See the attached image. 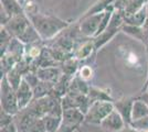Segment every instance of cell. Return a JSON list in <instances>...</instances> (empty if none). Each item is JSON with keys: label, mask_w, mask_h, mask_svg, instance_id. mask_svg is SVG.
<instances>
[{"label": "cell", "mask_w": 148, "mask_h": 132, "mask_svg": "<svg viewBox=\"0 0 148 132\" xmlns=\"http://www.w3.org/2000/svg\"><path fill=\"white\" fill-rule=\"evenodd\" d=\"M114 110V104L107 100H99L93 102L85 113V120L88 125L101 126L102 121Z\"/></svg>", "instance_id": "1"}, {"label": "cell", "mask_w": 148, "mask_h": 132, "mask_svg": "<svg viewBox=\"0 0 148 132\" xmlns=\"http://www.w3.org/2000/svg\"><path fill=\"white\" fill-rule=\"evenodd\" d=\"M1 108L3 111L12 116L18 114L20 111L16 90L9 84L7 78H3L1 82Z\"/></svg>", "instance_id": "2"}, {"label": "cell", "mask_w": 148, "mask_h": 132, "mask_svg": "<svg viewBox=\"0 0 148 132\" xmlns=\"http://www.w3.org/2000/svg\"><path fill=\"white\" fill-rule=\"evenodd\" d=\"M126 126L127 125L125 123L122 116L115 109L101 123V128L110 132H121Z\"/></svg>", "instance_id": "3"}, {"label": "cell", "mask_w": 148, "mask_h": 132, "mask_svg": "<svg viewBox=\"0 0 148 132\" xmlns=\"http://www.w3.org/2000/svg\"><path fill=\"white\" fill-rule=\"evenodd\" d=\"M16 94H17V100H18V106L20 110L28 107L31 104V101H33L32 99H34L33 89L25 79L21 82L19 88L16 90Z\"/></svg>", "instance_id": "4"}, {"label": "cell", "mask_w": 148, "mask_h": 132, "mask_svg": "<svg viewBox=\"0 0 148 132\" xmlns=\"http://www.w3.org/2000/svg\"><path fill=\"white\" fill-rule=\"evenodd\" d=\"M133 104H134V101L132 99H124V100H118L117 102H114V109L122 116V118L127 126L132 125Z\"/></svg>", "instance_id": "5"}, {"label": "cell", "mask_w": 148, "mask_h": 132, "mask_svg": "<svg viewBox=\"0 0 148 132\" xmlns=\"http://www.w3.org/2000/svg\"><path fill=\"white\" fill-rule=\"evenodd\" d=\"M85 120V114L77 108H72V109H66L63 110L62 113V121L72 125V126L80 127V125Z\"/></svg>", "instance_id": "6"}, {"label": "cell", "mask_w": 148, "mask_h": 132, "mask_svg": "<svg viewBox=\"0 0 148 132\" xmlns=\"http://www.w3.org/2000/svg\"><path fill=\"white\" fill-rule=\"evenodd\" d=\"M148 116V105L142 99L135 100L132 109V122L138 121Z\"/></svg>", "instance_id": "7"}, {"label": "cell", "mask_w": 148, "mask_h": 132, "mask_svg": "<svg viewBox=\"0 0 148 132\" xmlns=\"http://www.w3.org/2000/svg\"><path fill=\"white\" fill-rule=\"evenodd\" d=\"M42 119H43L45 128H47V132H56L58 130V128L61 126L62 117L45 114Z\"/></svg>", "instance_id": "8"}, {"label": "cell", "mask_w": 148, "mask_h": 132, "mask_svg": "<svg viewBox=\"0 0 148 132\" xmlns=\"http://www.w3.org/2000/svg\"><path fill=\"white\" fill-rule=\"evenodd\" d=\"M130 126L133 127V128H135V129H137L138 131H140V132L147 131L148 130V116L145 117V118H143V119L138 120V121L132 122Z\"/></svg>", "instance_id": "9"}, {"label": "cell", "mask_w": 148, "mask_h": 132, "mask_svg": "<svg viewBox=\"0 0 148 132\" xmlns=\"http://www.w3.org/2000/svg\"><path fill=\"white\" fill-rule=\"evenodd\" d=\"M13 118H14V116L6 112V111H3V110H1V123H0V126L5 127V126L10 125V123H12V122H14Z\"/></svg>", "instance_id": "10"}, {"label": "cell", "mask_w": 148, "mask_h": 132, "mask_svg": "<svg viewBox=\"0 0 148 132\" xmlns=\"http://www.w3.org/2000/svg\"><path fill=\"white\" fill-rule=\"evenodd\" d=\"M79 127L76 126H72V125H69V123H65V122H61V126L58 128V130L56 132H74L75 130H77Z\"/></svg>", "instance_id": "11"}, {"label": "cell", "mask_w": 148, "mask_h": 132, "mask_svg": "<svg viewBox=\"0 0 148 132\" xmlns=\"http://www.w3.org/2000/svg\"><path fill=\"white\" fill-rule=\"evenodd\" d=\"M91 74H92V70L91 68L88 67V66H84V67H82L80 72V76L82 79H87V78H90L91 77Z\"/></svg>", "instance_id": "12"}, {"label": "cell", "mask_w": 148, "mask_h": 132, "mask_svg": "<svg viewBox=\"0 0 148 132\" xmlns=\"http://www.w3.org/2000/svg\"><path fill=\"white\" fill-rule=\"evenodd\" d=\"M1 132H18V128L16 126V123L12 122L8 126L1 127Z\"/></svg>", "instance_id": "13"}, {"label": "cell", "mask_w": 148, "mask_h": 132, "mask_svg": "<svg viewBox=\"0 0 148 132\" xmlns=\"http://www.w3.org/2000/svg\"><path fill=\"white\" fill-rule=\"evenodd\" d=\"M121 132H140V131H138L137 129H135V128H133L132 126H126Z\"/></svg>", "instance_id": "14"}, {"label": "cell", "mask_w": 148, "mask_h": 132, "mask_svg": "<svg viewBox=\"0 0 148 132\" xmlns=\"http://www.w3.org/2000/svg\"><path fill=\"white\" fill-rule=\"evenodd\" d=\"M143 101H145L146 104L148 105V93H144V95L142 96V98H140Z\"/></svg>", "instance_id": "15"}, {"label": "cell", "mask_w": 148, "mask_h": 132, "mask_svg": "<svg viewBox=\"0 0 148 132\" xmlns=\"http://www.w3.org/2000/svg\"><path fill=\"white\" fill-rule=\"evenodd\" d=\"M144 90H145V93H148V81L146 82V85H145V87H144Z\"/></svg>", "instance_id": "16"}, {"label": "cell", "mask_w": 148, "mask_h": 132, "mask_svg": "<svg viewBox=\"0 0 148 132\" xmlns=\"http://www.w3.org/2000/svg\"><path fill=\"white\" fill-rule=\"evenodd\" d=\"M143 132H148V130H147V131H143Z\"/></svg>", "instance_id": "17"}]
</instances>
